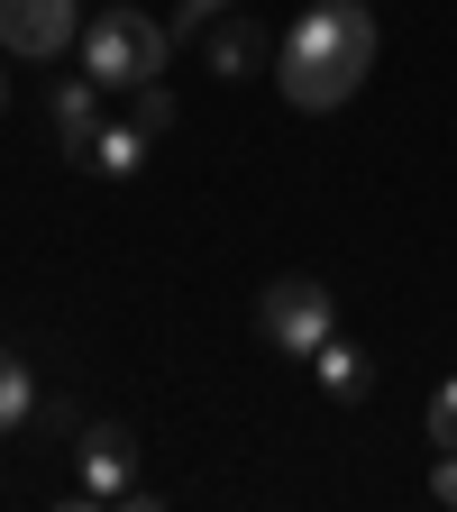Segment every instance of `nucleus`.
Listing matches in <instances>:
<instances>
[{
  "instance_id": "1",
  "label": "nucleus",
  "mask_w": 457,
  "mask_h": 512,
  "mask_svg": "<svg viewBox=\"0 0 457 512\" xmlns=\"http://www.w3.org/2000/svg\"><path fill=\"white\" fill-rule=\"evenodd\" d=\"M375 74V19L366 0H320V10H302L275 46V83L293 110H339L357 101V83Z\"/></svg>"
},
{
  "instance_id": "2",
  "label": "nucleus",
  "mask_w": 457,
  "mask_h": 512,
  "mask_svg": "<svg viewBox=\"0 0 457 512\" xmlns=\"http://www.w3.org/2000/svg\"><path fill=\"white\" fill-rule=\"evenodd\" d=\"M165 55H174V28L147 19L138 0H110V10L83 28V74H92L101 92H138V83H156Z\"/></svg>"
},
{
  "instance_id": "3",
  "label": "nucleus",
  "mask_w": 457,
  "mask_h": 512,
  "mask_svg": "<svg viewBox=\"0 0 457 512\" xmlns=\"http://www.w3.org/2000/svg\"><path fill=\"white\" fill-rule=\"evenodd\" d=\"M256 330H266V348H284V357H311L339 330V302H330L320 275H284V284L256 293Z\"/></svg>"
},
{
  "instance_id": "4",
  "label": "nucleus",
  "mask_w": 457,
  "mask_h": 512,
  "mask_svg": "<svg viewBox=\"0 0 457 512\" xmlns=\"http://www.w3.org/2000/svg\"><path fill=\"white\" fill-rule=\"evenodd\" d=\"M92 19H83V0H0V55H19V64H46L64 55Z\"/></svg>"
},
{
  "instance_id": "5",
  "label": "nucleus",
  "mask_w": 457,
  "mask_h": 512,
  "mask_svg": "<svg viewBox=\"0 0 457 512\" xmlns=\"http://www.w3.org/2000/svg\"><path fill=\"white\" fill-rule=\"evenodd\" d=\"M83 494H110V503L138 494V439H128L119 421L83 430Z\"/></svg>"
},
{
  "instance_id": "6",
  "label": "nucleus",
  "mask_w": 457,
  "mask_h": 512,
  "mask_svg": "<svg viewBox=\"0 0 457 512\" xmlns=\"http://www.w3.org/2000/svg\"><path fill=\"white\" fill-rule=\"evenodd\" d=\"M101 83L83 74V83H55V138H64V156L74 165H92V147H101Z\"/></svg>"
},
{
  "instance_id": "7",
  "label": "nucleus",
  "mask_w": 457,
  "mask_h": 512,
  "mask_svg": "<svg viewBox=\"0 0 457 512\" xmlns=\"http://www.w3.org/2000/svg\"><path fill=\"white\" fill-rule=\"evenodd\" d=\"M311 375H320V394H330V403H366L375 394V357L357 339H339V330L311 348Z\"/></svg>"
},
{
  "instance_id": "8",
  "label": "nucleus",
  "mask_w": 457,
  "mask_h": 512,
  "mask_svg": "<svg viewBox=\"0 0 457 512\" xmlns=\"http://www.w3.org/2000/svg\"><path fill=\"white\" fill-rule=\"evenodd\" d=\"M46 403H37V375H28V357L19 348H0V439H10V430H28Z\"/></svg>"
},
{
  "instance_id": "9",
  "label": "nucleus",
  "mask_w": 457,
  "mask_h": 512,
  "mask_svg": "<svg viewBox=\"0 0 457 512\" xmlns=\"http://www.w3.org/2000/svg\"><path fill=\"white\" fill-rule=\"evenodd\" d=\"M147 147H156V138H147V128H138V119H110V128H101V147H92V174H110V183H128V174H138V165H147Z\"/></svg>"
},
{
  "instance_id": "10",
  "label": "nucleus",
  "mask_w": 457,
  "mask_h": 512,
  "mask_svg": "<svg viewBox=\"0 0 457 512\" xmlns=\"http://www.w3.org/2000/svg\"><path fill=\"white\" fill-rule=\"evenodd\" d=\"M256 55H266V46H256L247 19H211V74H220V83H247V74H256Z\"/></svg>"
},
{
  "instance_id": "11",
  "label": "nucleus",
  "mask_w": 457,
  "mask_h": 512,
  "mask_svg": "<svg viewBox=\"0 0 457 512\" xmlns=\"http://www.w3.org/2000/svg\"><path fill=\"white\" fill-rule=\"evenodd\" d=\"M128 119H138L147 138H165V128H174V92L165 83H138V92H128Z\"/></svg>"
},
{
  "instance_id": "12",
  "label": "nucleus",
  "mask_w": 457,
  "mask_h": 512,
  "mask_svg": "<svg viewBox=\"0 0 457 512\" xmlns=\"http://www.w3.org/2000/svg\"><path fill=\"white\" fill-rule=\"evenodd\" d=\"M430 448H457V375L430 394Z\"/></svg>"
},
{
  "instance_id": "13",
  "label": "nucleus",
  "mask_w": 457,
  "mask_h": 512,
  "mask_svg": "<svg viewBox=\"0 0 457 512\" xmlns=\"http://www.w3.org/2000/svg\"><path fill=\"white\" fill-rule=\"evenodd\" d=\"M430 503L457 512V448H439V467H430Z\"/></svg>"
},
{
  "instance_id": "14",
  "label": "nucleus",
  "mask_w": 457,
  "mask_h": 512,
  "mask_svg": "<svg viewBox=\"0 0 457 512\" xmlns=\"http://www.w3.org/2000/svg\"><path fill=\"white\" fill-rule=\"evenodd\" d=\"M229 0H183V28H202V19H220Z\"/></svg>"
},
{
  "instance_id": "15",
  "label": "nucleus",
  "mask_w": 457,
  "mask_h": 512,
  "mask_svg": "<svg viewBox=\"0 0 457 512\" xmlns=\"http://www.w3.org/2000/svg\"><path fill=\"white\" fill-rule=\"evenodd\" d=\"M0 110H10V55H0Z\"/></svg>"
}]
</instances>
